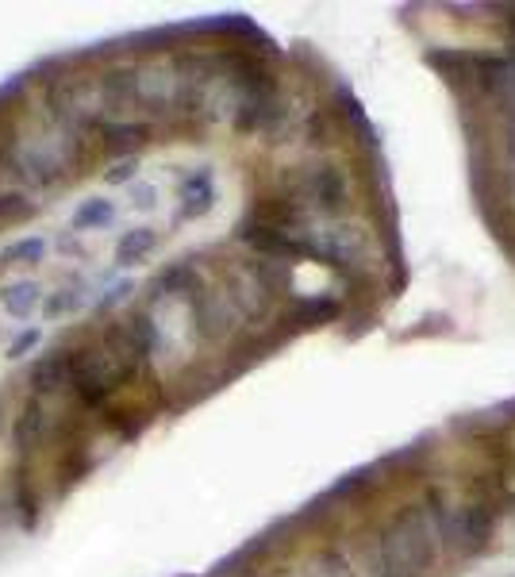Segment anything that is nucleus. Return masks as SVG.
<instances>
[{"instance_id":"obj_23","label":"nucleus","mask_w":515,"mask_h":577,"mask_svg":"<svg viewBox=\"0 0 515 577\" xmlns=\"http://www.w3.org/2000/svg\"><path fill=\"white\" fill-rule=\"evenodd\" d=\"M131 208L154 212V208H158V189H154V185H131Z\"/></svg>"},{"instance_id":"obj_1","label":"nucleus","mask_w":515,"mask_h":577,"mask_svg":"<svg viewBox=\"0 0 515 577\" xmlns=\"http://www.w3.org/2000/svg\"><path fill=\"white\" fill-rule=\"evenodd\" d=\"M439 524L431 508H404L377 539L381 577H423L439 558Z\"/></svg>"},{"instance_id":"obj_13","label":"nucleus","mask_w":515,"mask_h":577,"mask_svg":"<svg viewBox=\"0 0 515 577\" xmlns=\"http://www.w3.org/2000/svg\"><path fill=\"white\" fill-rule=\"evenodd\" d=\"M97 97L104 112H123L127 104H135V66L108 70V74L97 81Z\"/></svg>"},{"instance_id":"obj_10","label":"nucleus","mask_w":515,"mask_h":577,"mask_svg":"<svg viewBox=\"0 0 515 577\" xmlns=\"http://www.w3.org/2000/svg\"><path fill=\"white\" fill-rule=\"evenodd\" d=\"M220 201V189H216V177L208 166H200L193 174L181 181V216L185 220H204Z\"/></svg>"},{"instance_id":"obj_15","label":"nucleus","mask_w":515,"mask_h":577,"mask_svg":"<svg viewBox=\"0 0 515 577\" xmlns=\"http://www.w3.org/2000/svg\"><path fill=\"white\" fill-rule=\"evenodd\" d=\"M39 301H43V285L31 281V277H20V281L4 285V308H8L12 320H27Z\"/></svg>"},{"instance_id":"obj_7","label":"nucleus","mask_w":515,"mask_h":577,"mask_svg":"<svg viewBox=\"0 0 515 577\" xmlns=\"http://www.w3.org/2000/svg\"><path fill=\"white\" fill-rule=\"evenodd\" d=\"M431 512H435L439 535L454 547V551H473V547H481V543L489 539L492 524L481 508H450V512L431 508Z\"/></svg>"},{"instance_id":"obj_16","label":"nucleus","mask_w":515,"mask_h":577,"mask_svg":"<svg viewBox=\"0 0 515 577\" xmlns=\"http://www.w3.org/2000/svg\"><path fill=\"white\" fill-rule=\"evenodd\" d=\"M116 220V204L108 197H89V201L77 204V212L70 216V231H97Z\"/></svg>"},{"instance_id":"obj_22","label":"nucleus","mask_w":515,"mask_h":577,"mask_svg":"<svg viewBox=\"0 0 515 577\" xmlns=\"http://www.w3.org/2000/svg\"><path fill=\"white\" fill-rule=\"evenodd\" d=\"M35 212V204L24 193H0V220H24Z\"/></svg>"},{"instance_id":"obj_24","label":"nucleus","mask_w":515,"mask_h":577,"mask_svg":"<svg viewBox=\"0 0 515 577\" xmlns=\"http://www.w3.org/2000/svg\"><path fill=\"white\" fill-rule=\"evenodd\" d=\"M135 170H139V162H135V158H123V162H116V166L104 174V181H108V185H127V181L135 177Z\"/></svg>"},{"instance_id":"obj_14","label":"nucleus","mask_w":515,"mask_h":577,"mask_svg":"<svg viewBox=\"0 0 515 577\" xmlns=\"http://www.w3.org/2000/svg\"><path fill=\"white\" fill-rule=\"evenodd\" d=\"M158 247V231L147 224L131 227V231H123L120 243H116V262L120 266H135V262H143L150 251Z\"/></svg>"},{"instance_id":"obj_26","label":"nucleus","mask_w":515,"mask_h":577,"mask_svg":"<svg viewBox=\"0 0 515 577\" xmlns=\"http://www.w3.org/2000/svg\"><path fill=\"white\" fill-rule=\"evenodd\" d=\"M508 154H512V162H515V112H512V120H508Z\"/></svg>"},{"instance_id":"obj_2","label":"nucleus","mask_w":515,"mask_h":577,"mask_svg":"<svg viewBox=\"0 0 515 577\" xmlns=\"http://www.w3.org/2000/svg\"><path fill=\"white\" fill-rule=\"evenodd\" d=\"M74 154V139H66L58 127L50 124V131H35V135H20L8 151V174H16L31 189H50L54 181H62L66 166Z\"/></svg>"},{"instance_id":"obj_25","label":"nucleus","mask_w":515,"mask_h":577,"mask_svg":"<svg viewBox=\"0 0 515 577\" xmlns=\"http://www.w3.org/2000/svg\"><path fill=\"white\" fill-rule=\"evenodd\" d=\"M39 339H43L39 331H24V335H20V339L8 347V358H24L27 351H35V347H39Z\"/></svg>"},{"instance_id":"obj_17","label":"nucleus","mask_w":515,"mask_h":577,"mask_svg":"<svg viewBox=\"0 0 515 577\" xmlns=\"http://www.w3.org/2000/svg\"><path fill=\"white\" fill-rule=\"evenodd\" d=\"M97 135L108 147H139V143H147L150 127L139 120H100Z\"/></svg>"},{"instance_id":"obj_19","label":"nucleus","mask_w":515,"mask_h":577,"mask_svg":"<svg viewBox=\"0 0 515 577\" xmlns=\"http://www.w3.org/2000/svg\"><path fill=\"white\" fill-rule=\"evenodd\" d=\"M81 304H85V285H62V289L47 293L43 316H47V320H62V316H74Z\"/></svg>"},{"instance_id":"obj_21","label":"nucleus","mask_w":515,"mask_h":577,"mask_svg":"<svg viewBox=\"0 0 515 577\" xmlns=\"http://www.w3.org/2000/svg\"><path fill=\"white\" fill-rule=\"evenodd\" d=\"M296 308H300V320H304V324H323V320H331V316L339 312V304L327 301V297H304Z\"/></svg>"},{"instance_id":"obj_9","label":"nucleus","mask_w":515,"mask_h":577,"mask_svg":"<svg viewBox=\"0 0 515 577\" xmlns=\"http://www.w3.org/2000/svg\"><path fill=\"white\" fill-rule=\"evenodd\" d=\"M181 97V77L170 66H143L135 70V104H147L150 112H166V104Z\"/></svg>"},{"instance_id":"obj_12","label":"nucleus","mask_w":515,"mask_h":577,"mask_svg":"<svg viewBox=\"0 0 515 577\" xmlns=\"http://www.w3.org/2000/svg\"><path fill=\"white\" fill-rule=\"evenodd\" d=\"M50 431V412L47 404L39 401V397H31V401L20 408V416H16V427H12V439H16V451L20 454H31L35 447H43V439H47Z\"/></svg>"},{"instance_id":"obj_18","label":"nucleus","mask_w":515,"mask_h":577,"mask_svg":"<svg viewBox=\"0 0 515 577\" xmlns=\"http://www.w3.org/2000/svg\"><path fill=\"white\" fill-rule=\"evenodd\" d=\"M296 577H354V566L343 551H319L296 570Z\"/></svg>"},{"instance_id":"obj_4","label":"nucleus","mask_w":515,"mask_h":577,"mask_svg":"<svg viewBox=\"0 0 515 577\" xmlns=\"http://www.w3.org/2000/svg\"><path fill=\"white\" fill-rule=\"evenodd\" d=\"M296 193L312 208H319L323 216H339L346 208V197H350V185H346V174L339 166L319 162V166H308L296 177Z\"/></svg>"},{"instance_id":"obj_20","label":"nucleus","mask_w":515,"mask_h":577,"mask_svg":"<svg viewBox=\"0 0 515 577\" xmlns=\"http://www.w3.org/2000/svg\"><path fill=\"white\" fill-rule=\"evenodd\" d=\"M43 258H47V239H39V235L8 247V262H16V266H39Z\"/></svg>"},{"instance_id":"obj_3","label":"nucleus","mask_w":515,"mask_h":577,"mask_svg":"<svg viewBox=\"0 0 515 577\" xmlns=\"http://www.w3.org/2000/svg\"><path fill=\"white\" fill-rule=\"evenodd\" d=\"M127 374L131 366L112 343H97L74 354V389L85 404H100L104 397H112Z\"/></svg>"},{"instance_id":"obj_6","label":"nucleus","mask_w":515,"mask_h":577,"mask_svg":"<svg viewBox=\"0 0 515 577\" xmlns=\"http://www.w3.org/2000/svg\"><path fill=\"white\" fill-rule=\"evenodd\" d=\"M312 254L335 262V266H362L369 258V243L366 235H362V227L331 224L312 231Z\"/></svg>"},{"instance_id":"obj_27","label":"nucleus","mask_w":515,"mask_h":577,"mask_svg":"<svg viewBox=\"0 0 515 577\" xmlns=\"http://www.w3.org/2000/svg\"><path fill=\"white\" fill-rule=\"evenodd\" d=\"M0 424H4V401H0Z\"/></svg>"},{"instance_id":"obj_5","label":"nucleus","mask_w":515,"mask_h":577,"mask_svg":"<svg viewBox=\"0 0 515 577\" xmlns=\"http://www.w3.org/2000/svg\"><path fill=\"white\" fill-rule=\"evenodd\" d=\"M239 320H243V312L235 308L227 289H204L197 301H193V331H197L204 343L227 339Z\"/></svg>"},{"instance_id":"obj_8","label":"nucleus","mask_w":515,"mask_h":577,"mask_svg":"<svg viewBox=\"0 0 515 577\" xmlns=\"http://www.w3.org/2000/svg\"><path fill=\"white\" fill-rule=\"evenodd\" d=\"M27 385L35 397H54L66 385H74V354L66 351H39V358L27 370Z\"/></svg>"},{"instance_id":"obj_11","label":"nucleus","mask_w":515,"mask_h":577,"mask_svg":"<svg viewBox=\"0 0 515 577\" xmlns=\"http://www.w3.org/2000/svg\"><path fill=\"white\" fill-rule=\"evenodd\" d=\"M154 301H162V297H185V301L193 304L204 293V277L197 274V266L193 262H173L166 266L162 274L154 277Z\"/></svg>"}]
</instances>
